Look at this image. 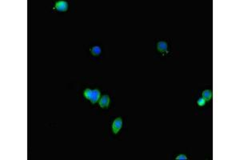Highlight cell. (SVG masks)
I'll return each mask as SVG.
<instances>
[{
	"label": "cell",
	"instance_id": "cell-7",
	"mask_svg": "<svg viewBox=\"0 0 240 160\" xmlns=\"http://www.w3.org/2000/svg\"><path fill=\"white\" fill-rule=\"evenodd\" d=\"M101 48H100V47H99V46H94V47H93L92 48H91V53L92 54V55H94V56H98V55H99L100 54H101Z\"/></svg>",
	"mask_w": 240,
	"mask_h": 160
},
{
	"label": "cell",
	"instance_id": "cell-4",
	"mask_svg": "<svg viewBox=\"0 0 240 160\" xmlns=\"http://www.w3.org/2000/svg\"><path fill=\"white\" fill-rule=\"evenodd\" d=\"M109 104H110V97L107 95V94L102 95L101 97V99H99L100 107L107 108L109 107Z\"/></svg>",
	"mask_w": 240,
	"mask_h": 160
},
{
	"label": "cell",
	"instance_id": "cell-1",
	"mask_svg": "<svg viewBox=\"0 0 240 160\" xmlns=\"http://www.w3.org/2000/svg\"><path fill=\"white\" fill-rule=\"evenodd\" d=\"M84 97L86 99L91 101V103L94 104L99 100L100 98V91L98 89H94V90H91V89H86L84 92H83Z\"/></svg>",
	"mask_w": 240,
	"mask_h": 160
},
{
	"label": "cell",
	"instance_id": "cell-6",
	"mask_svg": "<svg viewBox=\"0 0 240 160\" xmlns=\"http://www.w3.org/2000/svg\"><path fill=\"white\" fill-rule=\"evenodd\" d=\"M203 98L206 101H210L212 99V91L210 90H205L203 91Z\"/></svg>",
	"mask_w": 240,
	"mask_h": 160
},
{
	"label": "cell",
	"instance_id": "cell-5",
	"mask_svg": "<svg viewBox=\"0 0 240 160\" xmlns=\"http://www.w3.org/2000/svg\"><path fill=\"white\" fill-rule=\"evenodd\" d=\"M157 49L160 53H167V43L164 41H160L158 43Z\"/></svg>",
	"mask_w": 240,
	"mask_h": 160
},
{
	"label": "cell",
	"instance_id": "cell-3",
	"mask_svg": "<svg viewBox=\"0 0 240 160\" xmlns=\"http://www.w3.org/2000/svg\"><path fill=\"white\" fill-rule=\"evenodd\" d=\"M55 9L60 12L66 11L68 9V3H66V1H58L55 3Z\"/></svg>",
	"mask_w": 240,
	"mask_h": 160
},
{
	"label": "cell",
	"instance_id": "cell-9",
	"mask_svg": "<svg viewBox=\"0 0 240 160\" xmlns=\"http://www.w3.org/2000/svg\"><path fill=\"white\" fill-rule=\"evenodd\" d=\"M175 159L176 160H187V157L185 155H178L176 158H175Z\"/></svg>",
	"mask_w": 240,
	"mask_h": 160
},
{
	"label": "cell",
	"instance_id": "cell-8",
	"mask_svg": "<svg viewBox=\"0 0 240 160\" xmlns=\"http://www.w3.org/2000/svg\"><path fill=\"white\" fill-rule=\"evenodd\" d=\"M197 103H198V105H199V107H203V106L206 104V100H205L203 98H200V99H199V100H198Z\"/></svg>",
	"mask_w": 240,
	"mask_h": 160
},
{
	"label": "cell",
	"instance_id": "cell-2",
	"mask_svg": "<svg viewBox=\"0 0 240 160\" xmlns=\"http://www.w3.org/2000/svg\"><path fill=\"white\" fill-rule=\"evenodd\" d=\"M122 126H123V120L120 117L117 118L114 120L113 123H112V131L114 134H118L119 131L121 130Z\"/></svg>",
	"mask_w": 240,
	"mask_h": 160
}]
</instances>
